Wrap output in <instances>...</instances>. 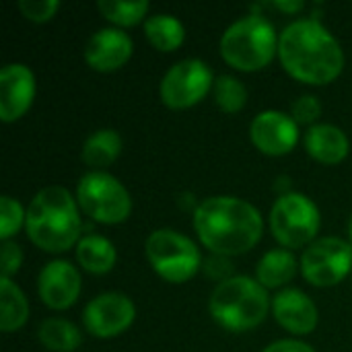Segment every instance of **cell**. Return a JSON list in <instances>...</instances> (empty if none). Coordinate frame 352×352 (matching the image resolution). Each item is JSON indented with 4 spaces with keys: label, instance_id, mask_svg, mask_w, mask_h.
I'll return each mask as SVG.
<instances>
[{
    "label": "cell",
    "instance_id": "8992f818",
    "mask_svg": "<svg viewBox=\"0 0 352 352\" xmlns=\"http://www.w3.org/2000/svg\"><path fill=\"white\" fill-rule=\"evenodd\" d=\"M76 202L85 214L103 225H118L132 210L128 190L105 171H89L78 179Z\"/></svg>",
    "mask_w": 352,
    "mask_h": 352
},
{
    "label": "cell",
    "instance_id": "9c48e42d",
    "mask_svg": "<svg viewBox=\"0 0 352 352\" xmlns=\"http://www.w3.org/2000/svg\"><path fill=\"white\" fill-rule=\"evenodd\" d=\"M352 270V245L340 237L316 239L301 256V272L314 287H334Z\"/></svg>",
    "mask_w": 352,
    "mask_h": 352
},
{
    "label": "cell",
    "instance_id": "ba28073f",
    "mask_svg": "<svg viewBox=\"0 0 352 352\" xmlns=\"http://www.w3.org/2000/svg\"><path fill=\"white\" fill-rule=\"evenodd\" d=\"M146 258L161 278L175 285L190 280L202 262L196 243L171 229H157L148 235Z\"/></svg>",
    "mask_w": 352,
    "mask_h": 352
},
{
    "label": "cell",
    "instance_id": "d4e9b609",
    "mask_svg": "<svg viewBox=\"0 0 352 352\" xmlns=\"http://www.w3.org/2000/svg\"><path fill=\"white\" fill-rule=\"evenodd\" d=\"M214 101L225 113H237L248 101V91L239 78L231 74H221L214 80Z\"/></svg>",
    "mask_w": 352,
    "mask_h": 352
},
{
    "label": "cell",
    "instance_id": "4316f807",
    "mask_svg": "<svg viewBox=\"0 0 352 352\" xmlns=\"http://www.w3.org/2000/svg\"><path fill=\"white\" fill-rule=\"evenodd\" d=\"M60 8L58 0H19V10L33 23L50 21Z\"/></svg>",
    "mask_w": 352,
    "mask_h": 352
},
{
    "label": "cell",
    "instance_id": "f546056e",
    "mask_svg": "<svg viewBox=\"0 0 352 352\" xmlns=\"http://www.w3.org/2000/svg\"><path fill=\"white\" fill-rule=\"evenodd\" d=\"M206 272H208L210 276L214 274V278H219L221 283H225V280H229V278H231L233 268L227 264L225 256H214V258H210V260H208V264H206Z\"/></svg>",
    "mask_w": 352,
    "mask_h": 352
},
{
    "label": "cell",
    "instance_id": "6da1fadb",
    "mask_svg": "<svg viewBox=\"0 0 352 352\" xmlns=\"http://www.w3.org/2000/svg\"><path fill=\"white\" fill-rule=\"evenodd\" d=\"M278 56L285 70L307 85H328L338 78L344 66L338 39L318 19H301L285 27Z\"/></svg>",
    "mask_w": 352,
    "mask_h": 352
},
{
    "label": "cell",
    "instance_id": "3957f363",
    "mask_svg": "<svg viewBox=\"0 0 352 352\" xmlns=\"http://www.w3.org/2000/svg\"><path fill=\"white\" fill-rule=\"evenodd\" d=\"M27 237L43 252L62 254L80 239L78 202L62 186H47L35 194L25 210Z\"/></svg>",
    "mask_w": 352,
    "mask_h": 352
},
{
    "label": "cell",
    "instance_id": "cb8c5ba5",
    "mask_svg": "<svg viewBox=\"0 0 352 352\" xmlns=\"http://www.w3.org/2000/svg\"><path fill=\"white\" fill-rule=\"evenodd\" d=\"M97 10L111 23L120 27H130L136 25L144 19L148 10L146 0H132V2H122V0H99Z\"/></svg>",
    "mask_w": 352,
    "mask_h": 352
},
{
    "label": "cell",
    "instance_id": "f1b7e54d",
    "mask_svg": "<svg viewBox=\"0 0 352 352\" xmlns=\"http://www.w3.org/2000/svg\"><path fill=\"white\" fill-rule=\"evenodd\" d=\"M23 264V252L16 243H2V278H10Z\"/></svg>",
    "mask_w": 352,
    "mask_h": 352
},
{
    "label": "cell",
    "instance_id": "e0dca14e",
    "mask_svg": "<svg viewBox=\"0 0 352 352\" xmlns=\"http://www.w3.org/2000/svg\"><path fill=\"white\" fill-rule=\"evenodd\" d=\"M305 151L324 165H336L346 159L351 142L338 126L316 124L305 134Z\"/></svg>",
    "mask_w": 352,
    "mask_h": 352
},
{
    "label": "cell",
    "instance_id": "d6986e66",
    "mask_svg": "<svg viewBox=\"0 0 352 352\" xmlns=\"http://www.w3.org/2000/svg\"><path fill=\"white\" fill-rule=\"evenodd\" d=\"M76 260L91 274H105L116 266L118 254L109 239L101 235H87L76 243Z\"/></svg>",
    "mask_w": 352,
    "mask_h": 352
},
{
    "label": "cell",
    "instance_id": "83f0119b",
    "mask_svg": "<svg viewBox=\"0 0 352 352\" xmlns=\"http://www.w3.org/2000/svg\"><path fill=\"white\" fill-rule=\"evenodd\" d=\"M320 116H322V103L314 95L299 97L291 107V118L297 124H314Z\"/></svg>",
    "mask_w": 352,
    "mask_h": 352
},
{
    "label": "cell",
    "instance_id": "7a4b0ae2",
    "mask_svg": "<svg viewBox=\"0 0 352 352\" xmlns=\"http://www.w3.org/2000/svg\"><path fill=\"white\" fill-rule=\"evenodd\" d=\"M194 229L214 256H239L262 237V217L256 206L235 196L206 198L194 210Z\"/></svg>",
    "mask_w": 352,
    "mask_h": 352
},
{
    "label": "cell",
    "instance_id": "5b68a950",
    "mask_svg": "<svg viewBox=\"0 0 352 352\" xmlns=\"http://www.w3.org/2000/svg\"><path fill=\"white\" fill-rule=\"evenodd\" d=\"M221 54L225 62L237 70H262L278 54L276 31L262 14H248L225 29L221 37Z\"/></svg>",
    "mask_w": 352,
    "mask_h": 352
},
{
    "label": "cell",
    "instance_id": "44dd1931",
    "mask_svg": "<svg viewBox=\"0 0 352 352\" xmlns=\"http://www.w3.org/2000/svg\"><path fill=\"white\" fill-rule=\"evenodd\" d=\"M29 318V303L23 291L10 280L0 278V330L4 334L16 332Z\"/></svg>",
    "mask_w": 352,
    "mask_h": 352
},
{
    "label": "cell",
    "instance_id": "277c9868",
    "mask_svg": "<svg viewBox=\"0 0 352 352\" xmlns=\"http://www.w3.org/2000/svg\"><path fill=\"white\" fill-rule=\"evenodd\" d=\"M270 307L266 289L250 276H231L212 291L208 311L212 320L231 332H248L258 328Z\"/></svg>",
    "mask_w": 352,
    "mask_h": 352
},
{
    "label": "cell",
    "instance_id": "603a6c76",
    "mask_svg": "<svg viewBox=\"0 0 352 352\" xmlns=\"http://www.w3.org/2000/svg\"><path fill=\"white\" fill-rule=\"evenodd\" d=\"M39 342L54 352H74L80 346V330L62 318H47L37 330Z\"/></svg>",
    "mask_w": 352,
    "mask_h": 352
},
{
    "label": "cell",
    "instance_id": "ac0fdd59",
    "mask_svg": "<svg viewBox=\"0 0 352 352\" xmlns=\"http://www.w3.org/2000/svg\"><path fill=\"white\" fill-rule=\"evenodd\" d=\"M297 274V258L291 250H272L264 254L256 268L258 283L264 289H278L291 283Z\"/></svg>",
    "mask_w": 352,
    "mask_h": 352
},
{
    "label": "cell",
    "instance_id": "30bf717a",
    "mask_svg": "<svg viewBox=\"0 0 352 352\" xmlns=\"http://www.w3.org/2000/svg\"><path fill=\"white\" fill-rule=\"evenodd\" d=\"M210 68L196 58L173 64L161 80V101L171 109H186L202 101L212 87Z\"/></svg>",
    "mask_w": 352,
    "mask_h": 352
},
{
    "label": "cell",
    "instance_id": "9a60e30c",
    "mask_svg": "<svg viewBox=\"0 0 352 352\" xmlns=\"http://www.w3.org/2000/svg\"><path fill=\"white\" fill-rule=\"evenodd\" d=\"M134 43L128 33L116 27L95 31L85 45V60L93 70L111 72L122 68L132 56Z\"/></svg>",
    "mask_w": 352,
    "mask_h": 352
},
{
    "label": "cell",
    "instance_id": "52a82bcc",
    "mask_svg": "<svg viewBox=\"0 0 352 352\" xmlns=\"http://www.w3.org/2000/svg\"><path fill=\"white\" fill-rule=\"evenodd\" d=\"M320 223L318 206L299 192L278 196L270 210V231L274 239L289 250L311 245L320 231Z\"/></svg>",
    "mask_w": 352,
    "mask_h": 352
},
{
    "label": "cell",
    "instance_id": "1f68e13d",
    "mask_svg": "<svg viewBox=\"0 0 352 352\" xmlns=\"http://www.w3.org/2000/svg\"><path fill=\"white\" fill-rule=\"evenodd\" d=\"M274 8L283 10V12H299L301 8H305V2L303 0H293V2H272Z\"/></svg>",
    "mask_w": 352,
    "mask_h": 352
},
{
    "label": "cell",
    "instance_id": "2e32d148",
    "mask_svg": "<svg viewBox=\"0 0 352 352\" xmlns=\"http://www.w3.org/2000/svg\"><path fill=\"white\" fill-rule=\"evenodd\" d=\"M274 320L291 334L305 336L318 326L316 303L299 289H285L272 299Z\"/></svg>",
    "mask_w": 352,
    "mask_h": 352
},
{
    "label": "cell",
    "instance_id": "5bb4252c",
    "mask_svg": "<svg viewBox=\"0 0 352 352\" xmlns=\"http://www.w3.org/2000/svg\"><path fill=\"white\" fill-rule=\"evenodd\" d=\"M37 291L50 309H68L80 295V274L70 262L54 260L41 268Z\"/></svg>",
    "mask_w": 352,
    "mask_h": 352
},
{
    "label": "cell",
    "instance_id": "d6a6232c",
    "mask_svg": "<svg viewBox=\"0 0 352 352\" xmlns=\"http://www.w3.org/2000/svg\"><path fill=\"white\" fill-rule=\"evenodd\" d=\"M349 239H351V245H352V214H351V219H349Z\"/></svg>",
    "mask_w": 352,
    "mask_h": 352
},
{
    "label": "cell",
    "instance_id": "4dcf8cb0",
    "mask_svg": "<svg viewBox=\"0 0 352 352\" xmlns=\"http://www.w3.org/2000/svg\"><path fill=\"white\" fill-rule=\"evenodd\" d=\"M262 352H316L309 344L299 340H276L270 346H266Z\"/></svg>",
    "mask_w": 352,
    "mask_h": 352
},
{
    "label": "cell",
    "instance_id": "7402d4cb",
    "mask_svg": "<svg viewBox=\"0 0 352 352\" xmlns=\"http://www.w3.org/2000/svg\"><path fill=\"white\" fill-rule=\"evenodd\" d=\"M146 39L161 52H173L184 43L186 29L173 14H153L144 21Z\"/></svg>",
    "mask_w": 352,
    "mask_h": 352
},
{
    "label": "cell",
    "instance_id": "484cf974",
    "mask_svg": "<svg viewBox=\"0 0 352 352\" xmlns=\"http://www.w3.org/2000/svg\"><path fill=\"white\" fill-rule=\"evenodd\" d=\"M25 223V212L16 200L10 196L0 198V239L8 241Z\"/></svg>",
    "mask_w": 352,
    "mask_h": 352
},
{
    "label": "cell",
    "instance_id": "7c38bea8",
    "mask_svg": "<svg viewBox=\"0 0 352 352\" xmlns=\"http://www.w3.org/2000/svg\"><path fill=\"white\" fill-rule=\"evenodd\" d=\"M250 136L258 151L270 157H280L295 148L299 140V130L297 122L291 116L268 109L254 118Z\"/></svg>",
    "mask_w": 352,
    "mask_h": 352
},
{
    "label": "cell",
    "instance_id": "8fae6325",
    "mask_svg": "<svg viewBox=\"0 0 352 352\" xmlns=\"http://www.w3.org/2000/svg\"><path fill=\"white\" fill-rule=\"evenodd\" d=\"M136 318L134 303L122 293H103L89 301L82 314L85 328L97 338H113L126 332Z\"/></svg>",
    "mask_w": 352,
    "mask_h": 352
},
{
    "label": "cell",
    "instance_id": "4fadbf2b",
    "mask_svg": "<svg viewBox=\"0 0 352 352\" xmlns=\"http://www.w3.org/2000/svg\"><path fill=\"white\" fill-rule=\"evenodd\" d=\"M35 76L25 64H6L0 70V120L16 122L31 107Z\"/></svg>",
    "mask_w": 352,
    "mask_h": 352
},
{
    "label": "cell",
    "instance_id": "ffe728a7",
    "mask_svg": "<svg viewBox=\"0 0 352 352\" xmlns=\"http://www.w3.org/2000/svg\"><path fill=\"white\" fill-rule=\"evenodd\" d=\"M122 153V136L116 130H97L93 132L87 142L82 144L80 159L93 167V169H103L109 167Z\"/></svg>",
    "mask_w": 352,
    "mask_h": 352
}]
</instances>
